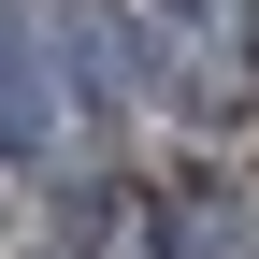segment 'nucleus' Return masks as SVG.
Masks as SVG:
<instances>
[{"label": "nucleus", "instance_id": "nucleus-1", "mask_svg": "<svg viewBox=\"0 0 259 259\" xmlns=\"http://www.w3.org/2000/svg\"><path fill=\"white\" fill-rule=\"evenodd\" d=\"M144 58L187 115H245L259 101V0H144Z\"/></svg>", "mask_w": 259, "mask_h": 259}, {"label": "nucleus", "instance_id": "nucleus-2", "mask_svg": "<svg viewBox=\"0 0 259 259\" xmlns=\"http://www.w3.org/2000/svg\"><path fill=\"white\" fill-rule=\"evenodd\" d=\"M0 144H15V158L58 144V72H44L29 44H0Z\"/></svg>", "mask_w": 259, "mask_h": 259}]
</instances>
